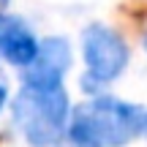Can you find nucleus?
Instances as JSON below:
<instances>
[{
    "mask_svg": "<svg viewBox=\"0 0 147 147\" xmlns=\"http://www.w3.org/2000/svg\"><path fill=\"white\" fill-rule=\"evenodd\" d=\"M144 109L117 98H93L74 109L68 139L74 147H123L142 134Z\"/></svg>",
    "mask_w": 147,
    "mask_h": 147,
    "instance_id": "nucleus-1",
    "label": "nucleus"
},
{
    "mask_svg": "<svg viewBox=\"0 0 147 147\" xmlns=\"http://www.w3.org/2000/svg\"><path fill=\"white\" fill-rule=\"evenodd\" d=\"M14 123L33 147H55L68 123V95L63 84H25L14 98Z\"/></svg>",
    "mask_w": 147,
    "mask_h": 147,
    "instance_id": "nucleus-2",
    "label": "nucleus"
},
{
    "mask_svg": "<svg viewBox=\"0 0 147 147\" xmlns=\"http://www.w3.org/2000/svg\"><path fill=\"white\" fill-rule=\"evenodd\" d=\"M82 49H84V63H87V74H84L87 90L115 82L128 63L125 41L112 27H104V25H90L84 30Z\"/></svg>",
    "mask_w": 147,
    "mask_h": 147,
    "instance_id": "nucleus-3",
    "label": "nucleus"
},
{
    "mask_svg": "<svg viewBox=\"0 0 147 147\" xmlns=\"http://www.w3.org/2000/svg\"><path fill=\"white\" fill-rule=\"evenodd\" d=\"M71 65V49L65 38H49L38 47L36 57L25 65V84H52Z\"/></svg>",
    "mask_w": 147,
    "mask_h": 147,
    "instance_id": "nucleus-4",
    "label": "nucleus"
},
{
    "mask_svg": "<svg viewBox=\"0 0 147 147\" xmlns=\"http://www.w3.org/2000/svg\"><path fill=\"white\" fill-rule=\"evenodd\" d=\"M38 52L36 36L16 16H0V55L14 65H27Z\"/></svg>",
    "mask_w": 147,
    "mask_h": 147,
    "instance_id": "nucleus-5",
    "label": "nucleus"
},
{
    "mask_svg": "<svg viewBox=\"0 0 147 147\" xmlns=\"http://www.w3.org/2000/svg\"><path fill=\"white\" fill-rule=\"evenodd\" d=\"M3 104H5V90H3V84H0V109H3Z\"/></svg>",
    "mask_w": 147,
    "mask_h": 147,
    "instance_id": "nucleus-6",
    "label": "nucleus"
},
{
    "mask_svg": "<svg viewBox=\"0 0 147 147\" xmlns=\"http://www.w3.org/2000/svg\"><path fill=\"white\" fill-rule=\"evenodd\" d=\"M8 5V0H0V14H3V8Z\"/></svg>",
    "mask_w": 147,
    "mask_h": 147,
    "instance_id": "nucleus-7",
    "label": "nucleus"
},
{
    "mask_svg": "<svg viewBox=\"0 0 147 147\" xmlns=\"http://www.w3.org/2000/svg\"><path fill=\"white\" fill-rule=\"evenodd\" d=\"M142 131H144V136H147V115H144V128H142Z\"/></svg>",
    "mask_w": 147,
    "mask_h": 147,
    "instance_id": "nucleus-8",
    "label": "nucleus"
},
{
    "mask_svg": "<svg viewBox=\"0 0 147 147\" xmlns=\"http://www.w3.org/2000/svg\"><path fill=\"white\" fill-rule=\"evenodd\" d=\"M144 49H147V36H144Z\"/></svg>",
    "mask_w": 147,
    "mask_h": 147,
    "instance_id": "nucleus-9",
    "label": "nucleus"
}]
</instances>
